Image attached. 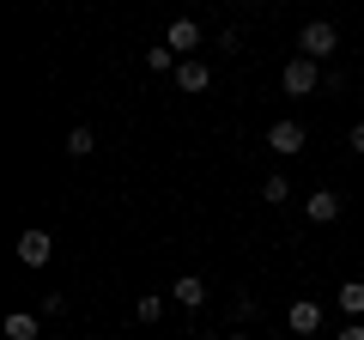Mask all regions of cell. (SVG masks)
I'll list each match as a JSON object with an SVG mask.
<instances>
[{"label": "cell", "mask_w": 364, "mask_h": 340, "mask_svg": "<svg viewBox=\"0 0 364 340\" xmlns=\"http://www.w3.org/2000/svg\"><path fill=\"white\" fill-rule=\"evenodd\" d=\"M146 67H152V73H176V49H170V43L146 49Z\"/></svg>", "instance_id": "5bb4252c"}, {"label": "cell", "mask_w": 364, "mask_h": 340, "mask_svg": "<svg viewBox=\"0 0 364 340\" xmlns=\"http://www.w3.org/2000/svg\"><path fill=\"white\" fill-rule=\"evenodd\" d=\"M279 85H286L291 97H310V92H322V73H316L310 55H291V61L279 67Z\"/></svg>", "instance_id": "7a4b0ae2"}, {"label": "cell", "mask_w": 364, "mask_h": 340, "mask_svg": "<svg viewBox=\"0 0 364 340\" xmlns=\"http://www.w3.org/2000/svg\"><path fill=\"white\" fill-rule=\"evenodd\" d=\"M170 298H176L182 310H200V304H207V280H200V274H182L176 286H170Z\"/></svg>", "instance_id": "ba28073f"}, {"label": "cell", "mask_w": 364, "mask_h": 340, "mask_svg": "<svg viewBox=\"0 0 364 340\" xmlns=\"http://www.w3.org/2000/svg\"><path fill=\"white\" fill-rule=\"evenodd\" d=\"M49 255H55V237L49 231H25V237H18V262H25V267H43Z\"/></svg>", "instance_id": "277c9868"}, {"label": "cell", "mask_w": 364, "mask_h": 340, "mask_svg": "<svg viewBox=\"0 0 364 340\" xmlns=\"http://www.w3.org/2000/svg\"><path fill=\"white\" fill-rule=\"evenodd\" d=\"M164 43H170V49H182V61H188V49H200V25H195V18H170Z\"/></svg>", "instance_id": "8992f818"}, {"label": "cell", "mask_w": 364, "mask_h": 340, "mask_svg": "<svg viewBox=\"0 0 364 340\" xmlns=\"http://www.w3.org/2000/svg\"><path fill=\"white\" fill-rule=\"evenodd\" d=\"M286 328H291V334H316V328H322V304H316V298H298V304L286 310Z\"/></svg>", "instance_id": "5b68a950"}, {"label": "cell", "mask_w": 364, "mask_h": 340, "mask_svg": "<svg viewBox=\"0 0 364 340\" xmlns=\"http://www.w3.org/2000/svg\"><path fill=\"white\" fill-rule=\"evenodd\" d=\"M267 146H273V152H279V158H291V152H304V122H273V128H267Z\"/></svg>", "instance_id": "3957f363"}, {"label": "cell", "mask_w": 364, "mask_h": 340, "mask_svg": "<svg viewBox=\"0 0 364 340\" xmlns=\"http://www.w3.org/2000/svg\"><path fill=\"white\" fill-rule=\"evenodd\" d=\"M334 49H340V31L328 25V18H310V25L298 31V55H310V61H328Z\"/></svg>", "instance_id": "6da1fadb"}, {"label": "cell", "mask_w": 364, "mask_h": 340, "mask_svg": "<svg viewBox=\"0 0 364 340\" xmlns=\"http://www.w3.org/2000/svg\"><path fill=\"white\" fill-rule=\"evenodd\" d=\"M176 85H182V92H207V85H213V67L188 55V61H176Z\"/></svg>", "instance_id": "52a82bcc"}, {"label": "cell", "mask_w": 364, "mask_h": 340, "mask_svg": "<svg viewBox=\"0 0 364 340\" xmlns=\"http://www.w3.org/2000/svg\"><path fill=\"white\" fill-rule=\"evenodd\" d=\"M334 340H364V322H346V328H340Z\"/></svg>", "instance_id": "e0dca14e"}, {"label": "cell", "mask_w": 364, "mask_h": 340, "mask_svg": "<svg viewBox=\"0 0 364 340\" xmlns=\"http://www.w3.org/2000/svg\"><path fill=\"white\" fill-rule=\"evenodd\" d=\"M0 334H6V340H37V316H31V310H13L6 322H0Z\"/></svg>", "instance_id": "30bf717a"}, {"label": "cell", "mask_w": 364, "mask_h": 340, "mask_svg": "<svg viewBox=\"0 0 364 340\" xmlns=\"http://www.w3.org/2000/svg\"><path fill=\"white\" fill-rule=\"evenodd\" d=\"M231 340H249V334H231Z\"/></svg>", "instance_id": "ac0fdd59"}, {"label": "cell", "mask_w": 364, "mask_h": 340, "mask_svg": "<svg viewBox=\"0 0 364 340\" xmlns=\"http://www.w3.org/2000/svg\"><path fill=\"white\" fill-rule=\"evenodd\" d=\"M97 152V134L85 128V122H79V128H67V158H91Z\"/></svg>", "instance_id": "8fae6325"}, {"label": "cell", "mask_w": 364, "mask_h": 340, "mask_svg": "<svg viewBox=\"0 0 364 340\" xmlns=\"http://www.w3.org/2000/svg\"><path fill=\"white\" fill-rule=\"evenodd\" d=\"M261 201H267V207H286V201H291V183H286V176H267V183H261Z\"/></svg>", "instance_id": "4fadbf2b"}, {"label": "cell", "mask_w": 364, "mask_h": 340, "mask_svg": "<svg viewBox=\"0 0 364 340\" xmlns=\"http://www.w3.org/2000/svg\"><path fill=\"white\" fill-rule=\"evenodd\" d=\"M340 310H346V316H364V280H346V286H340Z\"/></svg>", "instance_id": "7c38bea8"}, {"label": "cell", "mask_w": 364, "mask_h": 340, "mask_svg": "<svg viewBox=\"0 0 364 340\" xmlns=\"http://www.w3.org/2000/svg\"><path fill=\"white\" fill-rule=\"evenodd\" d=\"M304 219H310V225H334V219H340V195H334V188H322V195H310V207H304Z\"/></svg>", "instance_id": "9c48e42d"}, {"label": "cell", "mask_w": 364, "mask_h": 340, "mask_svg": "<svg viewBox=\"0 0 364 340\" xmlns=\"http://www.w3.org/2000/svg\"><path fill=\"white\" fill-rule=\"evenodd\" d=\"M346 146H352V152L364 158V122H352V140H346Z\"/></svg>", "instance_id": "2e32d148"}, {"label": "cell", "mask_w": 364, "mask_h": 340, "mask_svg": "<svg viewBox=\"0 0 364 340\" xmlns=\"http://www.w3.org/2000/svg\"><path fill=\"white\" fill-rule=\"evenodd\" d=\"M134 316H140V322H158V316H164V298H158V292H146V298H134Z\"/></svg>", "instance_id": "9a60e30c"}]
</instances>
